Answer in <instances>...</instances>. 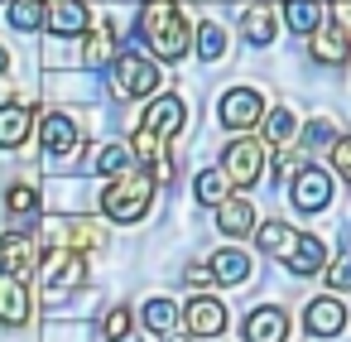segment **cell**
<instances>
[{
	"mask_svg": "<svg viewBox=\"0 0 351 342\" xmlns=\"http://www.w3.org/2000/svg\"><path fill=\"white\" fill-rule=\"evenodd\" d=\"M327 284H332V289H351V255H337V260L327 265Z\"/></svg>",
	"mask_w": 351,
	"mask_h": 342,
	"instance_id": "cell-34",
	"label": "cell"
},
{
	"mask_svg": "<svg viewBox=\"0 0 351 342\" xmlns=\"http://www.w3.org/2000/svg\"><path fill=\"white\" fill-rule=\"evenodd\" d=\"M34 270H39V241L29 231H5V236H0V275L25 280Z\"/></svg>",
	"mask_w": 351,
	"mask_h": 342,
	"instance_id": "cell-7",
	"label": "cell"
},
{
	"mask_svg": "<svg viewBox=\"0 0 351 342\" xmlns=\"http://www.w3.org/2000/svg\"><path fill=\"white\" fill-rule=\"evenodd\" d=\"M284 15H289V30L303 34V39H313L322 30V5L317 0H284Z\"/></svg>",
	"mask_w": 351,
	"mask_h": 342,
	"instance_id": "cell-21",
	"label": "cell"
},
{
	"mask_svg": "<svg viewBox=\"0 0 351 342\" xmlns=\"http://www.w3.org/2000/svg\"><path fill=\"white\" fill-rule=\"evenodd\" d=\"M39 145H44L49 155H77V150H82V135H77V126H73L68 116H49V121L39 126Z\"/></svg>",
	"mask_w": 351,
	"mask_h": 342,
	"instance_id": "cell-13",
	"label": "cell"
},
{
	"mask_svg": "<svg viewBox=\"0 0 351 342\" xmlns=\"http://www.w3.org/2000/svg\"><path fill=\"white\" fill-rule=\"evenodd\" d=\"M183 323H188L193 337H217V332L226 328V308H221V299H212V294H193V299L183 304Z\"/></svg>",
	"mask_w": 351,
	"mask_h": 342,
	"instance_id": "cell-9",
	"label": "cell"
},
{
	"mask_svg": "<svg viewBox=\"0 0 351 342\" xmlns=\"http://www.w3.org/2000/svg\"><path fill=\"white\" fill-rule=\"evenodd\" d=\"M164 342H188V337H183V332H169V337H164Z\"/></svg>",
	"mask_w": 351,
	"mask_h": 342,
	"instance_id": "cell-39",
	"label": "cell"
},
{
	"mask_svg": "<svg viewBox=\"0 0 351 342\" xmlns=\"http://www.w3.org/2000/svg\"><path fill=\"white\" fill-rule=\"evenodd\" d=\"M5 68H10V54H5V49H0V73H5Z\"/></svg>",
	"mask_w": 351,
	"mask_h": 342,
	"instance_id": "cell-38",
	"label": "cell"
},
{
	"mask_svg": "<svg viewBox=\"0 0 351 342\" xmlns=\"http://www.w3.org/2000/svg\"><path fill=\"white\" fill-rule=\"evenodd\" d=\"M193 193H197V203H202V207H221V203H226V193H231V183H226V174H221V169H207V174H197Z\"/></svg>",
	"mask_w": 351,
	"mask_h": 342,
	"instance_id": "cell-26",
	"label": "cell"
},
{
	"mask_svg": "<svg viewBox=\"0 0 351 342\" xmlns=\"http://www.w3.org/2000/svg\"><path fill=\"white\" fill-rule=\"evenodd\" d=\"M135 30L154 49V58H169V63L183 58L188 54V39H193V30H188V20H183V10L173 5V0H145Z\"/></svg>",
	"mask_w": 351,
	"mask_h": 342,
	"instance_id": "cell-1",
	"label": "cell"
},
{
	"mask_svg": "<svg viewBox=\"0 0 351 342\" xmlns=\"http://www.w3.org/2000/svg\"><path fill=\"white\" fill-rule=\"evenodd\" d=\"M92 169H97V174H106V179H116V174H125V169H130V150H125L121 140H111V145H101V150H97Z\"/></svg>",
	"mask_w": 351,
	"mask_h": 342,
	"instance_id": "cell-27",
	"label": "cell"
},
{
	"mask_svg": "<svg viewBox=\"0 0 351 342\" xmlns=\"http://www.w3.org/2000/svg\"><path fill=\"white\" fill-rule=\"evenodd\" d=\"M116 58H121L116 30H111V25H101V30L87 39V49H82V68H106V63H116Z\"/></svg>",
	"mask_w": 351,
	"mask_h": 342,
	"instance_id": "cell-19",
	"label": "cell"
},
{
	"mask_svg": "<svg viewBox=\"0 0 351 342\" xmlns=\"http://www.w3.org/2000/svg\"><path fill=\"white\" fill-rule=\"evenodd\" d=\"M265 135L269 140H289L293 135V111H269L265 116Z\"/></svg>",
	"mask_w": 351,
	"mask_h": 342,
	"instance_id": "cell-32",
	"label": "cell"
},
{
	"mask_svg": "<svg viewBox=\"0 0 351 342\" xmlns=\"http://www.w3.org/2000/svg\"><path fill=\"white\" fill-rule=\"evenodd\" d=\"M63 246H73V251H97V246H106V231H101L92 217H77V222H63Z\"/></svg>",
	"mask_w": 351,
	"mask_h": 342,
	"instance_id": "cell-25",
	"label": "cell"
},
{
	"mask_svg": "<svg viewBox=\"0 0 351 342\" xmlns=\"http://www.w3.org/2000/svg\"><path fill=\"white\" fill-rule=\"evenodd\" d=\"M44 20H49V15H44L39 0H10V25H15V30L29 34V30H39Z\"/></svg>",
	"mask_w": 351,
	"mask_h": 342,
	"instance_id": "cell-28",
	"label": "cell"
},
{
	"mask_svg": "<svg viewBox=\"0 0 351 342\" xmlns=\"http://www.w3.org/2000/svg\"><path fill=\"white\" fill-rule=\"evenodd\" d=\"M303 328H308L313 337H337V332L346 328V304H337V299H313V304L303 308Z\"/></svg>",
	"mask_w": 351,
	"mask_h": 342,
	"instance_id": "cell-11",
	"label": "cell"
},
{
	"mask_svg": "<svg viewBox=\"0 0 351 342\" xmlns=\"http://www.w3.org/2000/svg\"><path fill=\"white\" fill-rule=\"evenodd\" d=\"M332 15H337V30H341L346 44H351V0H337V10H332Z\"/></svg>",
	"mask_w": 351,
	"mask_h": 342,
	"instance_id": "cell-36",
	"label": "cell"
},
{
	"mask_svg": "<svg viewBox=\"0 0 351 342\" xmlns=\"http://www.w3.org/2000/svg\"><path fill=\"white\" fill-rule=\"evenodd\" d=\"M53 34H63V39H73V34H82L87 30V5L82 0H68V5H53V15L44 20Z\"/></svg>",
	"mask_w": 351,
	"mask_h": 342,
	"instance_id": "cell-24",
	"label": "cell"
},
{
	"mask_svg": "<svg viewBox=\"0 0 351 342\" xmlns=\"http://www.w3.org/2000/svg\"><path fill=\"white\" fill-rule=\"evenodd\" d=\"M34 275L44 280V294H49V299H63L68 289H77V284L87 280V255L73 251V246H53V251L39 260Z\"/></svg>",
	"mask_w": 351,
	"mask_h": 342,
	"instance_id": "cell-4",
	"label": "cell"
},
{
	"mask_svg": "<svg viewBox=\"0 0 351 342\" xmlns=\"http://www.w3.org/2000/svg\"><path fill=\"white\" fill-rule=\"evenodd\" d=\"M197 54H202L207 63H217V58L226 54V34H221L217 25H202V30H197Z\"/></svg>",
	"mask_w": 351,
	"mask_h": 342,
	"instance_id": "cell-29",
	"label": "cell"
},
{
	"mask_svg": "<svg viewBox=\"0 0 351 342\" xmlns=\"http://www.w3.org/2000/svg\"><path fill=\"white\" fill-rule=\"evenodd\" d=\"M332 169H337L341 179H351V135L332 140Z\"/></svg>",
	"mask_w": 351,
	"mask_h": 342,
	"instance_id": "cell-35",
	"label": "cell"
},
{
	"mask_svg": "<svg viewBox=\"0 0 351 342\" xmlns=\"http://www.w3.org/2000/svg\"><path fill=\"white\" fill-rule=\"evenodd\" d=\"M212 280H221V284H245V280H250V255H245L241 246H221V251L212 255Z\"/></svg>",
	"mask_w": 351,
	"mask_h": 342,
	"instance_id": "cell-16",
	"label": "cell"
},
{
	"mask_svg": "<svg viewBox=\"0 0 351 342\" xmlns=\"http://www.w3.org/2000/svg\"><path fill=\"white\" fill-rule=\"evenodd\" d=\"M25 318H29V289H25V280L0 275V323L20 328Z\"/></svg>",
	"mask_w": 351,
	"mask_h": 342,
	"instance_id": "cell-14",
	"label": "cell"
},
{
	"mask_svg": "<svg viewBox=\"0 0 351 342\" xmlns=\"http://www.w3.org/2000/svg\"><path fill=\"white\" fill-rule=\"evenodd\" d=\"M183 280H188L193 289H202V284L212 280V265H188V270H183Z\"/></svg>",
	"mask_w": 351,
	"mask_h": 342,
	"instance_id": "cell-37",
	"label": "cell"
},
{
	"mask_svg": "<svg viewBox=\"0 0 351 342\" xmlns=\"http://www.w3.org/2000/svg\"><path fill=\"white\" fill-rule=\"evenodd\" d=\"M217 169L226 174L231 188H250V183L260 179V169H265V145H255V140H231V145L221 150V164H217Z\"/></svg>",
	"mask_w": 351,
	"mask_h": 342,
	"instance_id": "cell-5",
	"label": "cell"
},
{
	"mask_svg": "<svg viewBox=\"0 0 351 342\" xmlns=\"http://www.w3.org/2000/svg\"><path fill=\"white\" fill-rule=\"evenodd\" d=\"M346 54H351V44H346V34L332 25V30H317L313 34V58L317 63H327V68H337V63H346Z\"/></svg>",
	"mask_w": 351,
	"mask_h": 342,
	"instance_id": "cell-23",
	"label": "cell"
},
{
	"mask_svg": "<svg viewBox=\"0 0 351 342\" xmlns=\"http://www.w3.org/2000/svg\"><path fill=\"white\" fill-rule=\"evenodd\" d=\"M5 207H10L15 217H25V212H39V188H29V183H15V188L5 193Z\"/></svg>",
	"mask_w": 351,
	"mask_h": 342,
	"instance_id": "cell-30",
	"label": "cell"
},
{
	"mask_svg": "<svg viewBox=\"0 0 351 342\" xmlns=\"http://www.w3.org/2000/svg\"><path fill=\"white\" fill-rule=\"evenodd\" d=\"M298 236H303V231H293L289 222H260V227H255L260 251H265V255H274V260H289V255H293V246H298Z\"/></svg>",
	"mask_w": 351,
	"mask_h": 342,
	"instance_id": "cell-15",
	"label": "cell"
},
{
	"mask_svg": "<svg viewBox=\"0 0 351 342\" xmlns=\"http://www.w3.org/2000/svg\"><path fill=\"white\" fill-rule=\"evenodd\" d=\"M173 318H178V313H173V304H169V299H149V304H145V323H149L154 332H169V328H173Z\"/></svg>",
	"mask_w": 351,
	"mask_h": 342,
	"instance_id": "cell-31",
	"label": "cell"
},
{
	"mask_svg": "<svg viewBox=\"0 0 351 342\" xmlns=\"http://www.w3.org/2000/svg\"><path fill=\"white\" fill-rule=\"evenodd\" d=\"M284 337H289V318H284V308L265 304V308H255V313L245 318V342H284Z\"/></svg>",
	"mask_w": 351,
	"mask_h": 342,
	"instance_id": "cell-12",
	"label": "cell"
},
{
	"mask_svg": "<svg viewBox=\"0 0 351 342\" xmlns=\"http://www.w3.org/2000/svg\"><path fill=\"white\" fill-rule=\"evenodd\" d=\"M25 135H29V111L15 106V102H5V106H0V150L25 145Z\"/></svg>",
	"mask_w": 351,
	"mask_h": 342,
	"instance_id": "cell-22",
	"label": "cell"
},
{
	"mask_svg": "<svg viewBox=\"0 0 351 342\" xmlns=\"http://www.w3.org/2000/svg\"><path fill=\"white\" fill-rule=\"evenodd\" d=\"M322 260H327L322 241L303 231V236H298V246H293V255L284 260V270H293V275H317V270H322Z\"/></svg>",
	"mask_w": 351,
	"mask_h": 342,
	"instance_id": "cell-20",
	"label": "cell"
},
{
	"mask_svg": "<svg viewBox=\"0 0 351 342\" xmlns=\"http://www.w3.org/2000/svg\"><path fill=\"white\" fill-rule=\"evenodd\" d=\"M101 332H106V342L125 337V332H130V313H125V308H106V318H101Z\"/></svg>",
	"mask_w": 351,
	"mask_h": 342,
	"instance_id": "cell-33",
	"label": "cell"
},
{
	"mask_svg": "<svg viewBox=\"0 0 351 342\" xmlns=\"http://www.w3.org/2000/svg\"><path fill=\"white\" fill-rule=\"evenodd\" d=\"M183 121H188V106H183L178 97H154V102L145 106V130H154L159 140H173V135L183 130Z\"/></svg>",
	"mask_w": 351,
	"mask_h": 342,
	"instance_id": "cell-10",
	"label": "cell"
},
{
	"mask_svg": "<svg viewBox=\"0 0 351 342\" xmlns=\"http://www.w3.org/2000/svg\"><path fill=\"white\" fill-rule=\"evenodd\" d=\"M289 193H293V207H298V212H322V207L332 203V179H327L317 164H298Z\"/></svg>",
	"mask_w": 351,
	"mask_h": 342,
	"instance_id": "cell-6",
	"label": "cell"
},
{
	"mask_svg": "<svg viewBox=\"0 0 351 342\" xmlns=\"http://www.w3.org/2000/svg\"><path fill=\"white\" fill-rule=\"evenodd\" d=\"M217 231H226L231 241L245 236V231H255V212H250V203H245V198L221 203V207H217Z\"/></svg>",
	"mask_w": 351,
	"mask_h": 342,
	"instance_id": "cell-17",
	"label": "cell"
},
{
	"mask_svg": "<svg viewBox=\"0 0 351 342\" xmlns=\"http://www.w3.org/2000/svg\"><path fill=\"white\" fill-rule=\"evenodd\" d=\"M241 30H245V39H250L255 49H265V44L279 34V15H274L269 5H250L245 20H241Z\"/></svg>",
	"mask_w": 351,
	"mask_h": 342,
	"instance_id": "cell-18",
	"label": "cell"
},
{
	"mask_svg": "<svg viewBox=\"0 0 351 342\" xmlns=\"http://www.w3.org/2000/svg\"><path fill=\"white\" fill-rule=\"evenodd\" d=\"M116 342H140V337H130V332H125V337H116Z\"/></svg>",
	"mask_w": 351,
	"mask_h": 342,
	"instance_id": "cell-40",
	"label": "cell"
},
{
	"mask_svg": "<svg viewBox=\"0 0 351 342\" xmlns=\"http://www.w3.org/2000/svg\"><path fill=\"white\" fill-rule=\"evenodd\" d=\"M159 82H164V73H159L149 58H140V54H121V58L111 63V97H116V102L154 97Z\"/></svg>",
	"mask_w": 351,
	"mask_h": 342,
	"instance_id": "cell-3",
	"label": "cell"
},
{
	"mask_svg": "<svg viewBox=\"0 0 351 342\" xmlns=\"http://www.w3.org/2000/svg\"><path fill=\"white\" fill-rule=\"evenodd\" d=\"M265 121V97L250 92V87H236L221 97V126L226 130H255Z\"/></svg>",
	"mask_w": 351,
	"mask_h": 342,
	"instance_id": "cell-8",
	"label": "cell"
},
{
	"mask_svg": "<svg viewBox=\"0 0 351 342\" xmlns=\"http://www.w3.org/2000/svg\"><path fill=\"white\" fill-rule=\"evenodd\" d=\"M149 203H154V179L149 174H116L111 183H106V193H101V212L111 217V222H121V227H130V222H140L145 212H149Z\"/></svg>",
	"mask_w": 351,
	"mask_h": 342,
	"instance_id": "cell-2",
	"label": "cell"
},
{
	"mask_svg": "<svg viewBox=\"0 0 351 342\" xmlns=\"http://www.w3.org/2000/svg\"><path fill=\"white\" fill-rule=\"evenodd\" d=\"M49 5H68V0H49Z\"/></svg>",
	"mask_w": 351,
	"mask_h": 342,
	"instance_id": "cell-41",
	"label": "cell"
}]
</instances>
